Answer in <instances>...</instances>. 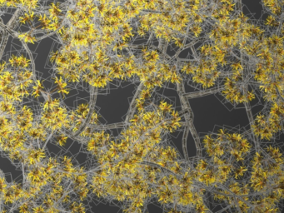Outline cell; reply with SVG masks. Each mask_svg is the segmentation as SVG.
Segmentation results:
<instances>
[{
    "label": "cell",
    "instance_id": "1",
    "mask_svg": "<svg viewBox=\"0 0 284 213\" xmlns=\"http://www.w3.org/2000/svg\"><path fill=\"white\" fill-rule=\"evenodd\" d=\"M24 44V43H23ZM23 49L12 51L7 58V65L15 72L19 69H29L32 67V58L30 56L29 48L24 45Z\"/></svg>",
    "mask_w": 284,
    "mask_h": 213
},
{
    "label": "cell",
    "instance_id": "2",
    "mask_svg": "<svg viewBox=\"0 0 284 213\" xmlns=\"http://www.w3.org/2000/svg\"><path fill=\"white\" fill-rule=\"evenodd\" d=\"M47 157L48 154L44 147L39 146L38 143H32L24 152V161L22 165L24 168L33 167L45 162Z\"/></svg>",
    "mask_w": 284,
    "mask_h": 213
},
{
    "label": "cell",
    "instance_id": "3",
    "mask_svg": "<svg viewBox=\"0 0 284 213\" xmlns=\"http://www.w3.org/2000/svg\"><path fill=\"white\" fill-rule=\"evenodd\" d=\"M19 6L18 9H25L33 12L38 13L41 11L45 0H18Z\"/></svg>",
    "mask_w": 284,
    "mask_h": 213
},
{
    "label": "cell",
    "instance_id": "4",
    "mask_svg": "<svg viewBox=\"0 0 284 213\" xmlns=\"http://www.w3.org/2000/svg\"><path fill=\"white\" fill-rule=\"evenodd\" d=\"M74 110L77 115V119L86 121L90 113V104L87 101H79L76 103V106Z\"/></svg>",
    "mask_w": 284,
    "mask_h": 213
},
{
    "label": "cell",
    "instance_id": "5",
    "mask_svg": "<svg viewBox=\"0 0 284 213\" xmlns=\"http://www.w3.org/2000/svg\"><path fill=\"white\" fill-rule=\"evenodd\" d=\"M87 211L88 208L86 205L83 204V202L77 198L73 199L71 202L64 208V212L69 213H86Z\"/></svg>",
    "mask_w": 284,
    "mask_h": 213
},
{
    "label": "cell",
    "instance_id": "6",
    "mask_svg": "<svg viewBox=\"0 0 284 213\" xmlns=\"http://www.w3.org/2000/svg\"><path fill=\"white\" fill-rule=\"evenodd\" d=\"M53 138H52V142L57 146H59L60 148H63L67 143L68 138H69V135L66 133V132H63V131H58L53 133Z\"/></svg>",
    "mask_w": 284,
    "mask_h": 213
},
{
    "label": "cell",
    "instance_id": "7",
    "mask_svg": "<svg viewBox=\"0 0 284 213\" xmlns=\"http://www.w3.org/2000/svg\"><path fill=\"white\" fill-rule=\"evenodd\" d=\"M7 157H9V160H11L15 165L19 166L23 164L24 161V152L21 150H12L7 152Z\"/></svg>",
    "mask_w": 284,
    "mask_h": 213
},
{
    "label": "cell",
    "instance_id": "8",
    "mask_svg": "<svg viewBox=\"0 0 284 213\" xmlns=\"http://www.w3.org/2000/svg\"><path fill=\"white\" fill-rule=\"evenodd\" d=\"M91 195V191H90V187L89 185L84 187L80 188L78 190L77 192L75 193V196L77 198L78 200L83 202L84 201H87L89 198V196Z\"/></svg>",
    "mask_w": 284,
    "mask_h": 213
},
{
    "label": "cell",
    "instance_id": "9",
    "mask_svg": "<svg viewBox=\"0 0 284 213\" xmlns=\"http://www.w3.org/2000/svg\"><path fill=\"white\" fill-rule=\"evenodd\" d=\"M33 203H35V202L31 201V200L22 201L17 207H15L13 211H17L18 213H31V207L33 206Z\"/></svg>",
    "mask_w": 284,
    "mask_h": 213
},
{
    "label": "cell",
    "instance_id": "10",
    "mask_svg": "<svg viewBox=\"0 0 284 213\" xmlns=\"http://www.w3.org/2000/svg\"><path fill=\"white\" fill-rule=\"evenodd\" d=\"M92 127L89 125L87 126L84 129H83L81 133H79V135H77V140L80 141V142H84L87 140L89 139L90 136H91V133H92Z\"/></svg>",
    "mask_w": 284,
    "mask_h": 213
},
{
    "label": "cell",
    "instance_id": "11",
    "mask_svg": "<svg viewBox=\"0 0 284 213\" xmlns=\"http://www.w3.org/2000/svg\"><path fill=\"white\" fill-rule=\"evenodd\" d=\"M264 25L268 29H274V30H278V28H279L278 20L277 21V18L273 15L268 16L266 20L264 22Z\"/></svg>",
    "mask_w": 284,
    "mask_h": 213
},
{
    "label": "cell",
    "instance_id": "12",
    "mask_svg": "<svg viewBox=\"0 0 284 213\" xmlns=\"http://www.w3.org/2000/svg\"><path fill=\"white\" fill-rule=\"evenodd\" d=\"M229 190L231 191L232 193L236 194V195H242L241 193V189L242 187L240 186L239 183H237V182H232L230 185H229Z\"/></svg>",
    "mask_w": 284,
    "mask_h": 213
},
{
    "label": "cell",
    "instance_id": "13",
    "mask_svg": "<svg viewBox=\"0 0 284 213\" xmlns=\"http://www.w3.org/2000/svg\"><path fill=\"white\" fill-rule=\"evenodd\" d=\"M31 213H46V207L40 202H35L31 207Z\"/></svg>",
    "mask_w": 284,
    "mask_h": 213
},
{
    "label": "cell",
    "instance_id": "14",
    "mask_svg": "<svg viewBox=\"0 0 284 213\" xmlns=\"http://www.w3.org/2000/svg\"><path fill=\"white\" fill-rule=\"evenodd\" d=\"M99 123L98 121V113L96 110H93L92 113H91V117H90V120L89 122V124L92 127V126H96Z\"/></svg>",
    "mask_w": 284,
    "mask_h": 213
},
{
    "label": "cell",
    "instance_id": "15",
    "mask_svg": "<svg viewBox=\"0 0 284 213\" xmlns=\"http://www.w3.org/2000/svg\"><path fill=\"white\" fill-rule=\"evenodd\" d=\"M207 165L208 164H207V162L205 160H199L195 167L196 171L200 172H205V170L207 168Z\"/></svg>",
    "mask_w": 284,
    "mask_h": 213
},
{
    "label": "cell",
    "instance_id": "16",
    "mask_svg": "<svg viewBox=\"0 0 284 213\" xmlns=\"http://www.w3.org/2000/svg\"><path fill=\"white\" fill-rule=\"evenodd\" d=\"M8 186H9V183H7L6 178L0 171V193H3Z\"/></svg>",
    "mask_w": 284,
    "mask_h": 213
},
{
    "label": "cell",
    "instance_id": "17",
    "mask_svg": "<svg viewBox=\"0 0 284 213\" xmlns=\"http://www.w3.org/2000/svg\"><path fill=\"white\" fill-rule=\"evenodd\" d=\"M246 171H247V167L245 166H241L237 169V171L234 173V178L237 179V178H242L245 174Z\"/></svg>",
    "mask_w": 284,
    "mask_h": 213
},
{
    "label": "cell",
    "instance_id": "18",
    "mask_svg": "<svg viewBox=\"0 0 284 213\" xmlns=\"http://www.w3.org/2000/svg\"><path fill=\"white\" fill-rule=\"evenodd\" d=\"M57 92L63 95V96H68L71 92V89L69 87H68V88H65V89H57Z\"/></svg>",
    "mask_w": 284,
    "mask_h": 213
},
{
    "label": "cell",
    "instance_id": "19",
    "mask_svg": "<svg viewBox=\"0 0 284 213\" xmlns=\"http://www.w3.org/2000/svg\"><path fill=\"white\" fill-rule=\"evenodd\" d=\"M237 200H238L237 205L241 208V210L243 211V212H248L249 210V207L244 203V201H242L241 199H237Z\"/></svg>",
    "mask_w": 284,
    "mask_h": 213
},
{
    "label": "cell",
    "instance_id": "20",
    "mask_svg": "<svg viewBox=\"0 0 284 213\" xmlns=\"http://www.w3.org/2000/svg\"><path fill=\"white\" fill-rule=\"evenodd\" d=\"M255 97H256V95L253 91H249L245 96V99L249 102V101H252L253 98H255Z\"/></svg>",
    "mask_w": 284,
    "mask_h": 213
},
{
    "label": "cell",
    "instance_id": "21",
    "mask_svg": "<svg viewBox=\"0 0 284 213\" xmlns=\"http://www.w3.org/2000/svg\"><path fill=\"white\" fill-rule=\"evenodd\" d=\"M2 206V193H0V207Z\"/></svg>",
    "mask_w": 284,
    "mask_h": 213
},
{
    "label": "cell",
    "instance_id": "22",
    "mask_svg": "<svg viewBox=\"0 0 284 213\" xmlns=\"http://www.w3.org/2000/svg\"><path fill=\"white\" fill-rule=\"evenodd\" d=\"M64 1H66V0H64Z\"/></svg>",
    "mask_w": 284,
    "mask_h": 213
}]
</instances>
